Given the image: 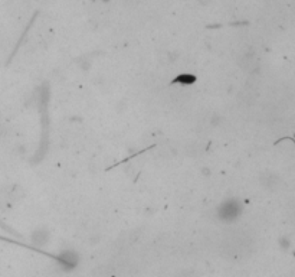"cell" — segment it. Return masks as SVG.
Returning a JSON list of instances; mask_svg holds the SVG:
<instances>
[{
  "label": "cell",
  "mask_w": 295,
  "mask_h": 277,
  "mask_svg": "<svg viewBox=\"0 0 295 277\" xmlns=\"http://www.w3.org/2000/svg\"><path fill=\"white\" fill-rule=\"evenodd\" d=\"M242 212V207L240 204L235 200H229L226 202H223L219 208V218L222 221H226V222H232L235 221L236 218H239Z\"/></svg>",
  "instance_id": "cell-1"
}]
</instances>
